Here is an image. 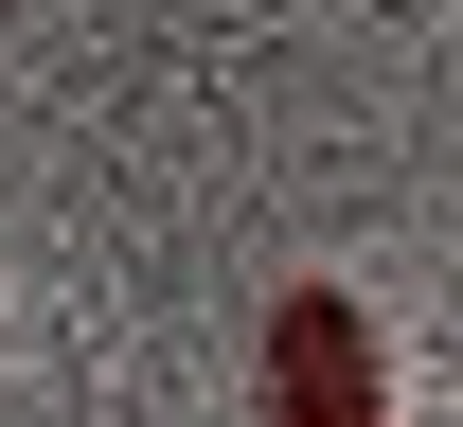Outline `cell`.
I'll list each match as a JSON object with an SVG mask.
<instances>
[{
  "label": "cell",
  "instance_id": "obj_1",
  "mask_svg": "<svg viewBox=\"0 0 463 427\" xmlns=\"http://www.w3.org/2000/svg\"><path fill=\"white\" fill-rule=\"evenodd\" d=\"M268 427H374V339H356L339 285H303L268 320Z\"/></svg>",
  "mask_w": 463,
  "mask_h": 427
}]
</instances>
